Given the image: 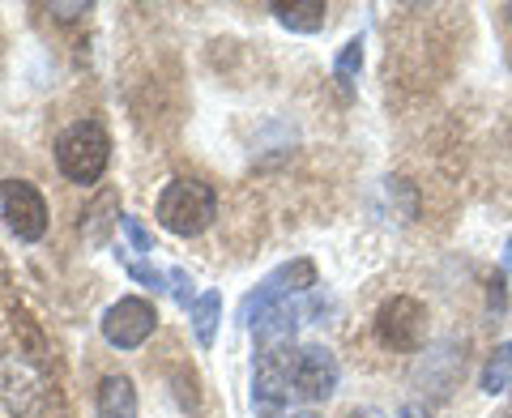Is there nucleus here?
Returning a JSON list of instances; mask_svg holds the SVG:
<instances>
[{
  "label": "nucleus",
  "mask_w": 512,
  "mask_h": 418,
  "mask_svg": "<svg viewBox=\"0 0 512 418\" xmlns=\"http://www.w3.org/2000/svg\"><path fill=\"white\" fill-rule=\"evenodd\" d=\"M154 218H158V227H163V231L180 235V239H192V235H201V231L214 227V218H218V192L205 184V180L175 175V180L163 184V192H158Z\"/></svg>",
  "instance_id": "nucleus-1"
},
{
  "label": "nucleus",
  "mask_w": 512,
  "mask_h": 418,
  "mask_svg": "<svg viewBox=\"0 0 512 418\" xmlns=\"http://www.w3.org/2000/svg\"><path fill=\"white\" fill-rule=\"evenodd\" d=\"M111 158V141L94 120H77L56 141V167L73 184H99Z\"/></svg>",
  "instance_id": "nucleus-2"
},
{
  "label": "nucleus",
  "mask_w": 512,
  "mask_h": 418,
  "mask_svg": "<svg viewBox=\"0 0 512 418\" xmlns=\"http://www.w3.org/2000/svg\"><path fill=\"white\" fill-rule=\"evenodd\" d=\"M312 286H316V265L308 261V256H295V261L278 265L274 273H265V278L244 295V303H239V325L252 329L265 312H274L278 303H291L295 295H308Z\"/></svg>",
  "instance_id": "nucleus-3"
},
{
  "label": "nucleus",
  "mask_w": 512,
  "mask_h": 418,
  "mask_svg": "<svg viewBox=\"0 0 512 418\" xmlns=\"http://www.w3.org/2000/svg\"><path fill=\"white\" fill-rule=\"evenodd\" d=\"M376 337L384 350H397V355L423 350L427 346V308L414 295H393L376 312Z\"/></svg>",
  "instance_id": "nucleus-4"
},
{
  "label": "nucleus",
  "mask_w": 512,
  "mask_h": 418,
  "mask_svg": "<svg viewBox=\"0 0 512 418\" xmlns=\"http://www.w3.org/2000/svg\"><path fill=\"white\" fill-rule=\"evenodd\" d=\"M99 329H103V342L111 350H141L154 337V329H158V312H154L150 299L124 295V299H116L103 312Z\"/></svg>",
  "instance_id": "nucleus-5"
},
{
  "label": "nucleus",
  "mask_w": 512,
  "mask_h": 418,
  "mask_svg": "<svg viewBox=\"0 0 512 418\" xmlns=\"http://www.w3.org/2000/svg\"><path fill=\"white\" fill-rule=\"evenodd\" d=\"M0 218L5 227L26 239V244H39L47 235V201L43 192L30 180H0Z\"/></svg>",
  "instance_id": "nucleus-6"
},
{
  "label": "nucleus",
  "mask_w": 512,
  "mask_h": 418,
  "mask_svg": "<svg viewBox=\"0 0 512 418\" xmlns=\"http://www.w3.org/2000/svg\"><path fill=\"white\" fill-rule=\"evenodd\" d=\"M291 363H295V350H291V355H261V359H256L252 406L261 410V418H282L286 406H291V397H295Z\"/></svg>",
  "instance_id": "nucleus-7"
},
{
  "label": "nucleus",
  "mask_w": 512,
  "mask_h": 418,
  "mask_svg": "<svg viewBox=\"0 0 512 418\" xmlns=\"http://www.w3.org/2000/svg\"><path fill=\"white\" fill-rule=\"evenodd\" d=\"M291 380H295V397L303 401H329L338 393V359H333L329 346H303L295 350V363H291Z\"/></svg>",
  "instance_id": "nucleus-8"
},
{
  "label": "nucleus",
  "mask_w": 512,
  "mask_h": 418,
  "mask_svg": "<svg viewBox=\"0 0 512 418\" xmlns=\"http://www.w3.org/2000/svg\"><path fill=\"white\" fill-rule=\"evenodd\" d=\"M94 418H141V401L128 376H103L94 389Z\"/></svg>",
  "instance_id": "nucleus-9"
},
{
  "label": "nucleus",
  "mask_w": 512,
  "mask_h": 418,
  "mask_svg": "<svg viewBox=\"0 0 512 418\" xmlns=\"http://www.w3.org/2000/svg\"><path fill=\"white\" fill-rule=\"evenodd\" d=\"M35 393H39V380L26 363L0 359V401H5L9 410H26L30 401H35Z\"/></svg>",
  "instance_id": "nucleus-10"
},
{
  "label": "nucleus",
  "mask_w": 512,
  "mask_h": 418,
  "mask_svg": "<svg viewBox=\"0 0 512 418\" xmlns=\"http://www.w3.org/2000/svg\"><path fill=\"white\" fill-rule=\"evenodd\" d=\"M274 13L286 30H295V35H316L329 18V5L325 0H274Z\"/></svg>",
  "instance_id": "nucleus-11"
},
{
  "label": "nucleus",
  "mask_w": 512,
  "mask_h": 418,
  "mask_svg": "<svg viewBox=\"0 0 512 418\" xmlns=\"http://www.w3.org/2000/svg\"><path fill=\"white\" fill-rule=\"evenodd\" d=\"M188 325H192V337H197V346L210 350L214 337H218V325H222V295H218V291H201L197 303L188 308Z\"/></svg>",
  "instance_id": "nucleus-12"
},
{
  "label": "nucleus",
  "mask_w": 512,
  "mask_h": 418,
  "mask_svg": "<svg viewBox=\"0 0 512 418\" xmlns=\"http://www.w3.org/2000/svg\"><path fill=\"white\" fill-rule=\"evenodd\" d=\"M120 218H124V214L116 209V192H103V197L86 209L82 235L90 239V244H107V235H111V227H120Z\"/></svg>",
  "instance_id": "nucleus-13"
},
{
  "label": "nucleus",
  "mask_w": 512,
  "mask_h": 418,
  "mask_svg": "<svg viewBox=\"0 0 512 418\" xmlns=\"http://www.w3.org/2000/svg\"><path fill=\"white\" fill-rule=\"evenodd\" d=\"M478 384H483V393L487 397H500L512 389V342H500L487 355L483 363V376H478Z\"/></svg>",
  "instance_id": "nucleus-14"
},
{
  "label": "nucleus",
  "mask_w": 512,
  "mask_h": 418,
  "mask_svg": "<svg viewBox=\"0 0 512 418\" xmlns=\"http://www.w3.org/2000/svg\"><path fill=\"white\" fill-rule=\"evenodd\" d=\"M359 69H363V39H350V43L342 47V52H338V60H333V77H338L342 94L355 90Z\"/></svg>",
  "instance_id": "nucleus-15"
},
{
  "label": "nucleus",
  "mask_w": 512,
  "mask_h": 418,
  "mask_svg": "<svg viewBox=\"0 0 512 418\" xmlns=\"http://www.w3.org/2000/svg\"><path fill=\"white\" fill-rule=\"evenodd\" d=\"M120 231L128 235V244H133V252H137V256H154V239H150V231L141 227V222H137L133 214H124V218H120Z\"/></svg>",
  "instance_id": "nucleus-16"
},
{
  "label": "nucleus",
  "mask_w": 512,
  "mask_h": 418,
  "mask_svg": "<svg viewBox=\"0 0 512 418\" xmlns=\"http://www.w3.org/2000/svg\"><path fill=\"white\" fill-rule=\"evenodd\" d=\"M167 291L180 308H192V303H197V295H192V278L184 269H167Z\"/></svg>",
  "instance_id": "nucleus-17"
},
{
  "label": "nucleus",
  "mask_w": 512,
  "mask_h": 418,
  "mask_svg": "<svg viewBox=\"0 0 512 418\" xmlns=\"http://www.w3.org/2000/svg\"><path fill=\"white\" fill-rule=\"evenodd\" d=\"M52 13L69 22V18H77V13H90V5H52Z\"/></svg>",
  "instance_id": "nucleus-18"
},
{
  "label": "nucleus",
  "mask_w": 512,
  "mask_h": 418,
  "mask_svg": "<svg viewBox=\"0 0 512 418\" xmlns=\"http://www.w3.org/2000/svg\"><path fill=\"white\" fill-rule=\"evenodd\" d=\"M282 418H320V414H312V410H291V414H282Z\"/></svg>",
  "instance_id": "nucleus-19"
},
{
  "label": "nucleus",
  "mask_w": 512,
  "mask_h": 418,
  "mask_svg": "<svg viewBox=\"0 0 512 418\" xmlns=\"http://www.w3.org/2000/svg\"><path fill=\"white\" fill-rule=\"evenodd\" d=\"M350 418H376L372 410H355V414H350Z\"/></svg>",
  "instance_id": "nucleus-20"
},
{
  "label": "nucleus",
  "mask_w": 512,
  "mask_h": 418,
  "mask_svg": "<svg viewBox=\"0 0 512 418\" xmlns=\"http://www.w3.org/2000/svg\"><path fill=\"white\" fill-rule=\"evenodd\" d=\"M495 418H512V401H508V406H504L500 414H495Z\"/></svg>",
  "instance_id": "nucleus-21"
},
{
  "label": "nucleus",
  "mask_w": 512,
  "mask_h": 418,
  "mask_svg": "<svg viewBox=\"0 0 512 418\" xmlns=\"http://www.w3.org/2000/svg\"><path fill=\"white\" fill-rule=\"evenodd\" d=\"M508 141H512V133H508Z\"/></svg>",
  "instance_id": "nucleus-22"
}]
</instances>
